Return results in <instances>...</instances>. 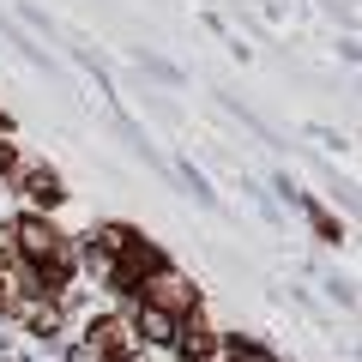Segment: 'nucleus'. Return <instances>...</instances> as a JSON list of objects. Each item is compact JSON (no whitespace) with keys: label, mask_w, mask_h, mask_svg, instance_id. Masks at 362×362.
I'll use <instances>...</instances> for the list:
<instances>
[{"label":"nucleus","mask_w":362,"mask_h":362,"mask_svg":"<svg viewBox=\"0 0 362 362\" xmlns=\"http://www.w3.org/2000/svg\"><path fill=\"white\" fill-rule=\"evenodd\" d=\"M18 242H25V254L37 259V266H54V272L66 266V247H61V235H54L49 223H37V218H25V223H18Z\"/></svg>","instance_id":"f257e3e1"},{"label":"nucleus","mask_w":362,"mask_h":362,"mask_svg":"<svg viewBox=\"0 0 362 362\" xmlns=\"http://www.w3.org/2000/svg\"><path fill=\"white\" fill-rule=\"evenodd\" d=\"M151 290H157V302H151V308H163V314H169V308H187V302H194V290L181 284L175 272H157V284H151Z\"/></svg>","instance_id":"f03ea898"},{"label":"nucleus","mask_w":362,"mask_h":362,"mask_svg":"<svg viewBox=\"0 0 362 362\" xmlns=\"http://www.w3.org/2000/svg\"><path fill=\"white\" fill-rule=\"evenodd\" d=\"M139 332H151L157 338V344H175V314H163V308H151V302H145V308H139Z\"/></svg>","instance_id":"7ed1b4c3"},{"label":"nucleus","mask_w":362,"mask_h":362,"mask_svg":"<svg viewBox=\"0 0 362 362\" xmlns=\"http://www.w3.org/2000/svg\"><path fill=\"white\" fill-rule=\"evenodd\" d=\"M25 320L37 326V332H54V320H61V314H54V302H30V308H25Z\"/></svg>","instance_id":"20e7f679"},{"label":"nucleus","mask_w":362,"mask_h":362,"mask_svg":"<svg viewBox=\"0 0 362 362\" xmlns=\"http://www.w3.org/2000/svg\"><path fill=\"white\" fill-rule=\"evenodd\" d=\"M66 362H109V350L103 344H73V350H66Z\"/></svg>","instance_id":"39448f33"},{"label":"nucleus","mask_w":362,"mask_h":362,"mask_svg":"<svg viewBox=\"0 0 362 362\" xmlns=\"http://www.w3.org/2000/svg\"><path fill=\"white\" fill-rule=\"evenodd\" d=\"M30 194H37V199H49V206H54V199H61V181H54V175H37V181H30Z\"/></svg>","instance_id":"423d86ee"},{"label":"nucleus","mask_w":362,"mask_h":362,"mask_svg":"<svg viewBox=\"0 0 362 362\" xmlns=\"http://www.w3.org/2000/svg\"><path fill=\"white\" fill-rule=\"evenodd\" d=\"M235 362H272V356H266V350H254V344H242V350H235Z\"/></svg>","instance_id":"0eeeda50"}]
</instances>
